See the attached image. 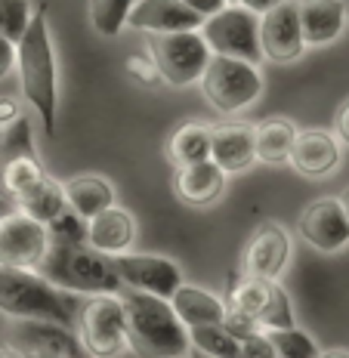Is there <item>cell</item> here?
<instances>
[{
  "instance_id": "obj_32",
  "label": "cell",
  "mask_w": 349,
  "mask_h": 358,
  "mask_svg": "<svg viewBox=\"0 0 349 358\" xmlns=\"http://www.w3.org/2000/svg\"><path fill=\"white\" fill-rule=\"evenodd\" d=\"M31 22V3L28 0H0V34L16 43Z\"/></svg>"
},
{
  "instance_id": "obj_20",
  "label": "cell",
  "mask_w": 349,
  "mask_h": 358,
  "mask_svg": "<svg viewBox=\"0 0 349 358\" xmlns=\"http://www.w3.org/2000/svg\"><path fill=\"white\" fill-rule=\"evenodd\" d=\"M211 158L220 164L226 173L248 170L257 161L254 155V127L238 121H222L211 127Z\"/></svg>"
},
{
  "instance_id": "obj_9",
  "label": "cell",
  "mask_w": 349,
  "mask_h": 358,
  "mask_svg": "<svg viewBox=\"0 0 349 358\" xmlns=\"http://www.w3.org/2000/svg\"><path fill=\"white\" fill-rule=\"evenodd\" d=\"M6 349L19 358H78L84 355L80 337L53 318H13L6 327Z\"/></svg>"
},
{
  "instance_id": "obj_25",
  "label": "cell",
  "mask_w": 349,
  "mask_h": 358,
  "mask_svg": "<svg viewBox=\"0 0 349 358\" xmlns=\"http://www.w3.org/2000/svg\"><path fill=\"white\" fill-rule=\"evenodd\" d=\"M167 158L173 167H189V164L211 158V127L201 121H189L176 127L167 139Z\"/></svg>"
},
{
  "instance_id": "obj_3",
  "label": "cell",
  "mask_w": 349,
  "mask_h": 358,
  "mask_svg": "<svg viewBox=\"0 0 349 358\" xmlns=\"http://www.w3.org/2000/svg\"><path fill=\"white\" fill-rule=\"evenodd\" d=\"M78 294L50 285L37 268L0 266V312L13 318H53L62 324L78 322Z\"/></svg>"
},
{
  "instance_id": "obj_29",
  "label": "cell",
  "mask_w": 349,
  "mask_h": 358,
  "mask_svg": "<svg viewBox=\"0 0 349 358\" xmlns=\"http://www.w3.org/2000/svg\"><path fill=\"white\" fill-rule=\"evenodd\" d=\"M266 337H269L276 355L281 358H318L322 349L315 346V340L306 331H300L297 324L291 327H266Z\"/></svg>"
},
{
  "instance_id": "obj_44",
  "label": "cell",
  "mask_w": 349,
  "mask_h": 358,
  "mask_svg": "<svg viewBox=\"0 0 349 358\" xmlns=\"http://www.w3.org/2000/svg\"><path fill=\"white\" fill-rule=\"evenodd\" d=\"M346 19H349V6H346Z\"/></svg>"
},
{
  "instance_id": "obj_22",
  "label": "cell",
  "mask_w": 349,
  "mask_h": 358,
  "mask_svg": "<svg viewBox=\"0 0 349 358\" xmlns=\"http://www.w3.org/2000/svg\"><path fill=\"white\" fill-rule=\"evenodd\" d=\"M170 306H173L176 318L185 327H198V324H222L226 318V303L220 296L207 294L204 287L195 285H180L170 294Z\"/></svg>"
},
{
  "instance_id": "obj_43",
  "label": "cell",
  "mask_w": 349,
  "mask_h": 358,
  "mask_svg": "<svg viewBox=\"0 0 349 358\" xmlns=\"http://www.w3.org/2000/svg\"><path fill=\"white\" fill-rule=\"evenodd\" d=\"M226 3H238V0H226Z\"/></svg>"
},
{
  "instance_id": "obj_4",
  "label": "cell",
  "mask_w": 349,
  "mask_h": 358,
  "mask_svg": "<svg viewBox=\"0 0 349 358\" xmlns=\"http://www.w3.org/2000/svg\"><path fill=\"white\" fill-rule=\"evenodd\" d=\"M121 303L127 312L130 337H136L152 355H183L189 352V327L176 318L170 296L148 290L121 287Z\"/></svg>"
},
{
  "instance_id": "obj_7",
  "label": "cell",
  "mask_w": 349,
  "mask_h": 358,
  "mask_svg": "<svg viewBox=\"0 0 349 358\" xmlns=\"http://www.w3.org/2000/svg\"><path fill=\"white\" fill-rule=\"evenodd\" d=\"M148 53H152L155 65H158L161 80L170 87L198 84L213 56L198 28H192V31L148 34Z\"/></svg>"
},
{
  "instance_id": "obj_31",
  "label": "cell",
  "mask_w": 349,
  "mask_h": 358,
  "mask_svg": "<svg viewBox=\"0 0 349 358\" xmlns=\"http://www.w3.org/2000/svg\"><path fill=\"white\" fill-rule=\"evenodd\" d=\"M0 145H3V158H16V155H31V158H37L31 121H28L25 115H19L16 121L6 127L3 139H0Z\"/></svg>"
},
{
  "instance_id": "obj_19",
  "label": "cell",
  "mask_w": 349,
  "mask_h": 358,
  "mask_svg": "<svg viewBox=\"0 0 349 358\" xmlns=\"http://www.w3.org/2000/svg\"><path fill=\"white\" fill-rule=\"evenodd\" d=\"M173 192L183 204L189 207H207L226 192V170L213 158L189 164V167H176Z\"/></svg>"
},
{
  "instance_id": "obj_21",
  "label": "cell",
  "mask_w": 349,
  "mask_h": 358,
  "mask_svg": "<svg viewBox=\"0 0 349 358\" xmlns=\"http://www.w3.org/2000/svg\"><path fill=\"white\" fill-rule=\"evenodd\" d=\"M87 241L96 250L108 253V257L130 250L133 241H136V216L127 207H117V204L106 207V210H99L87 220Z\"/></svg>"
},
{
  "instance_id": "obj_41",
  "label": "cell",
  "mask_w": 349,
  "mask_h": 358,
  "mask_svg": "<svg viewBox=\"0 0 349 358\" xmlns=\"http://www.w3.org/2000/svg\"><path fill=\"white\" fill-rule=\"evenodd\" d=\"M340 204H343V210H346V216H349V185L343 189V195H340Z\"/></svg>"
},
{
  "instance_id": "obj_36",
  "label": "cell",
  "mask_w": 349,
  "mask_h": 358,
  "mask_svg": "<svg viewBox=\"0 0 349 358\" xmlns=\"http://www.w3.org/2000/svg\"><path fill=\"white\" fill-rule=\"evenodd\" d=\"M13 69H16V43L6 41V37L0 34V80H3Z\"/></svg>"
},
{
  "instance_id": "obj_6",
  "label": "cell",
  "mask_w": 349,
  "mask_h": 358,
  "mask_svg": "<svg viewBox=\"0 0 349 358\" xmlns=\"http://www.w3.org/2000/svg\"><path fill=\"white\" fill-rule=\"evenodd\" d=\"M78 337L87 355L115 358L130 352V327L121 296L93 294L78 309Z\"/></svg>"
},
{
  "instance_id": "obj_1",
  "label": "cell",
  "mask_w": 349,
  "mask_h": 358,
  "mask_svg": "<svg viewBox=\"0 0 349 358\" xmlns=\"http://www.w3.org/2000/svg\"><path fill=\"white\" fill-rule=\"evenodd\" d=\"M16 69H19L22 96L34 108L47 136H53L59 115V71H56L53 37H50L47 6H37L25 34L16 41Z\"/></svg>"
},
{
  "instance_id": "obj_17",
  "label": "cell",
  "mask_w": 349,
  "mask_h": 358,
  "mask_svg": "<svg viewBox=\"0 0 349 358\" xmlns=\"http://www.w3.org/2000/svg\"><path fill=\"white\" fill-rule=\"evenodd\" d=\"M287 164L309 179L331 176L340 167V139L328 130H297Z\"/></svg>"
},
{
  "instance_id": "obj_26",
  "label": "cell",
  "mask_w": 349,
  "mask_h": 358,
  "mask_svg": "<svg viewBox=\"0 0 349 358\" xmlns=\"http://www.w3.org/2000/svg\"><path fill=\"white\" fill-rule=\"evenodd\" d=\"M16 201V207L22 213H28V216H34V220H41V222H50V220H56L59 213L65 210V189H62V182H56L53 176H47L43 173L37 182L31 185V189H25L22 195L13 198Z\"/></svg>"
},
{
  "instance_id": "obj_10",
  "label": "cell",
  "mask_w": 349,
  "mask_h": 358,
  "mask_svg": "<svg viewBox=\"0 0 349 358\" xmlns=\"http://www.w3.org/2000/svg\"><path fill=\"white\" fill-rule=\"evenodd\" d=\"M229 309H238L248 318L263 327H291L294 306L287 290L278 285V278H254V275H235L229 287Z\"/></svg>"
},
{
  "instance_id": "obj_12",
  "label": "cell",
  "mask_w": 349,
  "mask_h": 358,
  "mask_svg": "<svg viewBox=\"0 0 349 358\" xmlns=\"http://www.w3.org/2000/svg\"><path fill=\"white\" fill-rule=\"evenodd\" d=\"M111 266H115L117 278H121L124 287L133 290H148V294L158 296H170L176 287L183 285V268L167 257H158V253H115L111 257Z\"/></svg>"
},
{
  "instance_id": "obj_23",
  "label": "cell",
  "mask_w": 349,
  "mask_h": 358,
  "mask_svg": "<svg viewBox=\"0 0 349 358\" xmlns=\"http://www.w3.org/2000/svg\"><path fill=\"white\" fill-rule=\"evenodd\" d=\"M65 189V204L71 207L78 216H84V220H90L99 210H106V207L115 204V185L108 182L106 176H71L62 182Z\"/></svg>"
},
{
  "instance_id": "obj_38",
  "label": "cell",
  "mask_w": 349,
  "mask_h": 358,
  "mask_svg": "<svg viewBox=\"0 0 349 358\" xmlns=\"http://www.w3.org/2000/svg\"><path fill=\"white\" fill-rule=\"evenodd\" d=\"M22 115V108H19V102L16 99H10V96H0V124L3 127H10L16 117Z\"/></svg>"
},
{
  "instance_id": "obj_11",
  "label": "cell",
  "mask_w": 349,
  "mask_h": 358,
  "mask_svg": "<svg viewBox=\"0 0 349 358\" xmlns=\"http://www.w3.org/2000/svg\"><path fill=\"white\" fill-rule=\"evenodd\" d=\"M47 222L22 213L19 207L10 213H0V266L34 268L47 253Z\"/></svg>"
},
{
  "instance_id": "obj_24",
  "label": "cell",
  "mask_w": 349,
  "mask_h": 358,
  "mask_svg": "<svg viewBox=\"0 0 349 358\" xmlns=\"http://www.w3.org/2000/svg\"><path fill=\"white\" fill-rule=\"evenodd\" d=\"M294 136H297V127H294L291 117H266V121L254 124V155H257V161L269 164V167L287 164Z\"/></svg>"
},
{
  "instance_id": "obj_8",
  "label": "cell",
  "mask_w": 349,
  "mask_h": 358,
  "mask_svg": "<svg viewBox=\"0 0 349 358\" xmlns=\"http://www.w3.org/2000/svg\"><path fill=\"white\" fill-rule=\"evenodd\" d=\"M201 37L211 47V53L235 56L244 62H263V50H259V16L250 13L244 3H226L222 10L204 16Z\"/></svg>"
},
{
  "instance_id": "obj_40",
  "label": "cell",
  "mask_w": 349,
  "mask_h": 358,
  "mask_svg": "<svg viewBox=\"0 0 349 358\" xmlns=\"http://www.w3.org/2000/svg\"><path fill=\"white\" fill-rule=\"evenodd\" d=\"M238 3H244L250 13H257V16H263L266 10H272V6H278V3H285V0H238Z\"/></svg>"
},
{
  "instance_id": "obj_34",
  "label": "cell",
  "mask_w": 349,
  "mask_h": 358,
  "mask_svg": "<svg viewBox=\"0 0 349 358\" xmlns=\"http://www.w3.org/2000/svg\"><path fill=\"white\" fill-rule=\"evenodd\" d=\"M124 71H127V78L136 80L139 87L164 84V80H161L158 65H155V59H152V53H133V56H127V59H124Z\"/></svg>"
},
{
  "instance_id": "obj_27",
  "label": "cell",
  "mask_w": 349,
  "mask_h": 358,
  "mask_svg": "<svg viewBox=\"0 0 349 358\" xmlns=\"http://www.w3.org/2000/svg\"><path fill=\"white\" fill-rule=\"evenodd\" d=\"M189 346H195L201 355L211 358H238L241 346L238 337L226 331V324H198L189 327Z\"/></svg>"
},
{
  "instance_id": "obj_35",
  "label": "cell",
  "mask_w": 349,
  "mask_h": 358,
  "mask_svg": "<svg viewBox=\"0 0 349 358\" xmlns=\"http://www.w3.org/2000/svg\"><path fill=\"white\" fill-rule=\"evenodd\" d=\"M238 346H241V358H276V349H272V343L266 337L263 327L238 337Z\"/></svg>"
},
{
  "instance_id": "obj_42",
  "label": "cell",
  "mask_w": 349,
  "mask_h": 358,
  "mask_svg": "<svg viewBox=\"0 0 349 358\" xmlns=\"http://www.w3.org/2000/svg\"><path fill=\"white\" fill-rule=\"evenodd\" d=\"M3 133H6V127H3V124H0V139H3Z\"/></svg>"
},
{
  "instance_id": "obj_39",
  "label": "cell",
  "mask_w": 349,
  "mask_h": 358,
  "mask_svg": "<svg viewBox=\"0 0 349 358\" xmlns=\"http://www.w3.org/2000/svg\"><path fill=\"white\" fill-rule=\"evenodd\" d=\"M185 6H192V10L198 13V16H211V13H217L226 6V0H183Z\"/></svg>"
},
{
  "instance_id": "obj_37",
  "label": "cell",
  "mask_w": 349,
  "mask_h": 358,
  "mask_svg": "<svg viewBox=\"0 0 349 358\" xmlns=\"http://www.w3.org/2000/svg\"><path fill=\"white\" fill-rule=\"evenodd\" d=\"M334 130H337V139L343 145H349V99H343V106L334 115Z\"/></svg>"
},
{
  "instance_id": "obj_5",
  "label": "cell",
  "mask_w": 349,
  "mask_h": 358,
  "mask_svg": "<svg viewBox=\"0 0 349 358\" xmlns=\"http://www.w3.org/2000/svg\"><path fill=\"white\" fill-rule=\"evenodd\" d=\"M201 90H204L207 106L229 117V115H238V111L250 108L259 99V93H263V74H259V65L254 62L213 53L201 74Z\"/></svg>"
},
{
  "instance_id": "obj_30",
  "label": "cell",
  "mask_w": 349,
  "mask_h": 358,
  "mask_svg": "<svg viewBox=\"0 0 349 358\" xmlns=\"http://www.w3.org/2000/svg\"><path fill=\"white\" fill-rule=\"evenodd\" d=\"M41 176H43L41 158H31V155H16V158H6L3 161V189L10 192L13 198L22 195L25 189H31Z\"/></svg>"
},
{
  "instance_id": "obj_18",
  "label": "cell",
  "mask_w": 349,
  "mask_h": 358,
  "mask_svg": "<svg viewBox=\"0 0 349 358\" xmlns=\"http://www.w3.org/2000/svg\"><path fill=\"white\" fill-rule=\"evenodd\" d=\"M306 47H328L346 28L343 0H294Z\"/></svg>"
},
{
  "instance_id": "obj_15",
  "label": "cell",
  "mask_w": 349,
  "mask_h": 358,
  "mask_svg": "<svg viewBox=\"0 0 349 358\" xmlns=\"http://www.w3.org/2000/svg\"><path fill=\"white\" fill-rule=\"evenodd\" d=\"M287 259H291V235L278 222H263L250 235L241 257V275L254 278H281Z\"/></svg>"
},
{
  "instance_id": "obj_33",
  "label": "cell",
  "mask_w": 349,
  "mask_h": 358,
  "mask_svg": "<svg viewBox=\"0 0 349 358\" xmlns=\"http://www.w3.org/2000/svg\"><path fill=\"white\" fill-rule=\"evenodd\" d=\"M47 232L53 241H87V220L74 213L71 207H65L56 220L47 222Z\"/></svg>"
},
{
  "instance_id": "obj_16",
  "label": "cell",
  "mask_w": 349,
  "mask_h": 358,
  "mask_svg": "<svg viewBox=\"0 0 349 358\" xmlns=\"http://www.w3.org/2000/svg\"><path fill=\"white\" fill-rule=\"evenodd\" d=\"M204 16H198L183 0H136L127 13V28L145 34H167V31H192L201 28Z\"/></svg>"
},
{
  "instance_id": "obj_13",
  "label": "cell",
  "mask_w": 349,
  "mask_h": 358,
  "mask_svg": "<svg viewBox=\"0 0 349 358\" xmlns=\"http://www.w3.org/2000/svg\"><path fill=\"white\" fill-rule=\"evenodd\" d=\"M259 50H263V59L278 65H287L303 56L306 41H303L294 0H285L259 16Z\"/></svg>"
},
{
  "instance_id": "obj_28",
  "label": "cell",
  "mask_w": 349,
  "mask_h": 358,
  "mask_svg": "<svg viewBox=\"0 0 349 358\" xmlns=\"http://www.w3.org/2000/svg\"><path fill=\"white\" fill-rule=\"evenodd\" d=\"M136 0H90L87 13H90V25L102 37H117L127 25V13Z\"/></svg>"
},
{
  "instance_id": "obj_2",
  "label": "cell",
  "mask_w": 349,
  "mask_h": 358,
  "mask_svg": "<svg viewBox=\"0 0 349 358\" xmlns=\"http://www.w3.org/2000/svg\"><path fill=\"white\" fill-rule=\"evenodd\" d=\"M50 285L71 294H117L124 285L117 278L111 257L96 250L90 241H53L34 266Z\"/></svg>"
},
{
  "instance_id": "obj_14",
  "label": "cell",
  "mask_w": 349,
  "mask_h": 358,
  "mask_svg": "<svg viewBox=\"0 0 349 358\" xmlns=\"http://www.w3.org/2000/svg\"><path fill=\"white\" fill-rule=\"evenodd\" d=\"M300 235L322 253H337L349 244V216L340 198H318L300 213Z\"/></svg>"
}]
</instances>
